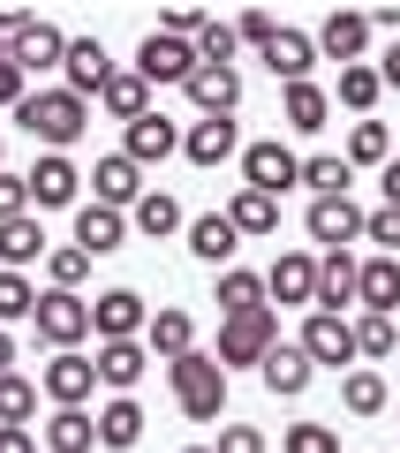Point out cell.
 Here are the masks:
<instances>
[{
    "mask_svg": "<svg viewBox=\"0 0 400 453\" xmlns=\"http://www.w3.org/2000/svg\"><path fill=\"white\" fill-rule=\"evenodd\" d=\"M16 121H23V129H31L46 151H68L83 129H91V98H76L68 83H53V91H31V98H23Z\"/></svg>",
    "mask_w": 400,
    "mask_h": 453,
    "instance_id": "cell-1",
    "label": "cell"
},
{
    "mask_svg": "<svg viewBox=\"0 0 400 453\" xmlns=\"http://www.w3.org/2000/svg\"><path fill=\"white\" fill-rule=\"evenodd\" d=\"M166 378H174V401H181V416L189 423H219L227 416V371H219V356H181V363H166Z\"/></svg>",
    "mask_w": 400,
    "mask_h": 453,
    "instance_id": "cell-2",
    "label": "cell"
},
{
    "mask_svg": "<svg viewBox=\"0 0 400 453\" xmlns=\"http://www.w3.org/2000/svg\"><path fill=\"white\" fill-rule=\"evenodd\" d=\"M280 348V318L273 310H250V318H219V371H257V363Z\"/></svg>",
    "mask_w": 400,
    "mask_h": 453,
    "instance_id": "cell-3",
    "label": "cell"
},
{
    "mask_svg": "<svg viewBox=\"0 0 400 453\" xmlns=\"http://www.w3.org/2000/svg\"><path fill=\"white\" fill-rule=\"evenodd\" d=\"M38 340H46L53 356H68V348H83L91 340V295H61V288H46L38 295Z\"/></svg>",
    "mask_w": 400,
    "mask_h": 453,
    "instance_id": "cell-4",
    "label": "cell"
},
{
    "mask_svg": "<svg viewBox=\"0 0 400 453\" xmlns=\"http://www.w3.org/2000/svg\"><path fill=\"white\" fill-rule=\"evenodd\" d=\"M295 181H303V159H295L280 136H265V144H242V189H265V196H288Z\"/></svg>",
    "mask_w": 400,
    "mask_h": 453,
    "instance_id": "cell-5",
    "label": "cell"
},
{
    "mask_svg": "<svg viewBox=\"0 0 400 453\" xmlns=\"http://www.w3.org/2000/svg\"><path fill=\"white\" fill-rule=\"evenodd\" d=\"M23 181H31V211H68V204H83V174H76L68 151H38V166H31Z\"/></svg>",
    "mask_w": 400,
    "mask_h": 453,
    "instance_id": "cell-6",
    "label": "cell"
},
{
    "mask_svg": "<svg viewBox=\"0 0 400 453\" xmlns=\"http://www.w3.org/2000/svg\"><path fill=\"white\" fill-rule=\"evenodd\" d=\"M265 295L280 310H318V257L310 250H280L273 273H265Z\"/></svg>",
    "mask_w": 400,
    "mask_h": 453,
    "instance_id": "cell-7",
    "label": "cell"
},
{
    "mask_svg": "<svg viewBox=\"0 0 400 453\" xmlns=\"http://www.w3.org/2000/svg\"><path fill=\"white\" fill-rule=\"evenodd\" d=\"M196 68H204V61H196V46H189V38H174V31H151L144 46H136V76H144V83H189Z\"/></svg>",
    "mask_w": 400,
    "mask_h": 453,
    "instance_id": "cell-8",
    "label": "cell"
},
{
    "mask_svg": "<svg viewBox=\"0 0 400 453\" xmlns=\"http://www.w3.org/2000/svg\"><path fill=\"white\" fill-rule=\"evenodd\" d=\"M38 393H46L53 408H83L98 393V363L83 356V348H68V356H53L46 371H38Z\"/></svg>",
    "mask_w": 400,
    "mask_h": 453,
    "instance_id": "cell-9",
    "label": "cell"
},
{
    "mask_svg": "<svg viewBox=\"0 0 400 453\" xmlns=\"http://www.w3.org/2000/svg\"><path fill=\"white\" fill-rule=\"evenodd\" d=\"M8 61H16L23 76H46V68H61V61H68V31H61V23L23 16V31L8 38Z\"/></svg>",
    "mask_w": 400,
    "mask_h": 453,
    "instance_id": "cell-10",
    "label": "cell"
},
{
    "mask_svg": "<svg viewBox=\"0 0 400 453\" xmlns=\"http://www.w3.org/2000/svg\"><path fill=\"white\" fill-rule=\"evenodd\" d=\"M303 356L318 363V371H340V363H355V318L310 310V318H303Z\"/></svg>",
    "mask_w": 400,
    "mask_h": 453,
    "instance_id": "cell-11",
    "label": "cell"
},
{
    "mask_svg": "<svg viewBox=\"0 0 400 453\" xmlns=\"http://www.w3.org/2000/svg\"><path fill=\"white\" fill-rule=\"evenodd\" d=\"M144 325H151V310H144V295H136V288H106L91 303V333L98 340H144Z\"/></svg>",
    "mask_w": 400,
    "mask_h": 453,
    "instance_id": "cell-12",
    "label": "cell"
},
{
    "mask_svg": "<svg viewBox=\"0 0 400 453\" xmlns=\"http://www.w3.org/2000/svg\"><path fill=\"white\" fill-rule=\"evenodd\" d=\"M310 38H318V61L363 68V53H370V38H378V31H370V16H348V8H340V16H325Z\"/></svg>",
    "mask_w": 400,
    "mask_h": 453,
    "instance_id": "cell-13",
    "label": "cell"
},
{
    "mask_svg": "<svg viewBox=\"0 0 400 453\" xmlns=\"http://www.w3.org/2000/svg\"><path fill=\"white\" fill-rule=\"evenodd\" d=\"M363 219H370V211L363 204H355V196H310V242H325V250H348L355 242V234H363Z\"/></svg>",
    "mask_w": 400,
    "mask_h": 453,
    "instance_id": "cell-14",
    "label": "cell"
},
{
    "mask_svg": "<svg viewBox=\"0 0 400 453\" xmlns=\"http://www.w3.org/2000/svg\"><path fill=\"white\" fill-rule=\"evenodd\" d=\"M181 91H189L196 121H235V106H242V68H196Z\"/></svg>",
    "mask_w": 400,
    "mask_h": 453,
    "instance_id": "cell-15",
    "label": "cell"
},
{
    "mask_svg": "<svg viewBox=\"0 0 400 453\" xmlns=\"http://www.w3.org/2000/svg\"><path fill=\"white\" fill-rule=\"evenodd\" d=\"M128 242V211H113V204H76V250L83 257H113V250Z\"/></svg>",
    "mask_w": 400,
    "mask_h": 453,
    "instance_id": "cell-16",
    "label": "cell"
},
{
    "mask_svg": "<svg viewBox=\"0 0 400 453\" xmlns=\"http://www.w3.org/2000/svg\"><path fill=\"white\" fill-rule=\"evenodd\" d=\"M257 378H265V386H273L280 401H303V393H310V378H318V363L303 356V340H280L273 356L257 363Z\"/></svg>",
    "mask_w": 400,
    "mask_h": 453,
    "instance_id": "cell-17",
    "label": "cell"
},
{
    "mask_svg": "<svg viewBox=\"0 0 400 453\" xmlns=\"http://www.w3.org/2000/svg\"><path fill=\"white\" fill-rule=\"evenodd\" d=\"M91 181H98V204H113V211L144 204V166L128 159V151H106V159L91 166Z\"/></svg>",
    "mask_w": 400,
    "mask_h": 453,
    "instance_id": "cell-18",
    "label": "cell"
},
{
    "mask_svg": "<svg viewBox=\"0 0 400 453\" xmlns=\"http://www.w3.org/2000/svg\"><path fill=\"white\" fill-rule=\"evenodd\" d=\"M98 386H113V393H136V378L151 371V348L144 340H98Z\"/></svg>",
    "mask_w": 400,
    "mask_h": 453,
    "instance_id": "cell-19",
    "label": "cell"
},
{
    "mask_svg": "<svg viewBox=\"0 0 400 453\" xmlns=\"http://www.w3.org/2000/svg\"><path fill=\"white\" fill-rule=\"evenodd\" d=\"M61 83L76 98H98L113 83V61H106V46H98V38H68V61H61Z\"/></svg>",
    "mask_w": 400,
    "mask_h": 453,
    "instance_id": "cell-20",
    "label": "cell"
},
{
    "mask_svg": "<svg viewBox=\"0 0 400 453\" xmlns=\"http://www.w3.org/2000/svg\"><path fill=\"white\" fill-rule=\"evenodd\" d=\"M265 68L280 76V91H288V83H310V68H318V38H310V31H288V23H280V38L265 46Z\"/></svg>",
    "mask_w": 400,
    "mask_h": 453,
    "instance_id": "cell-21",
    "label": "cell"
},
{
    "mask_svg": "<svg viewBox=\"0 0 400 453\" xmlns=\"http://www.w3.org/2000/svg\"><path fill=\"white\" fill-rule=\"evenodd\" d=\"M355 288H363V257L355 250H325L318 257V310L340 318V303H355Z\"/></svg>",
    "mask_w": 400,
    "mask_h": 453,
    "instance_id": "cell-22",
    "label": "cell"
},
{
    "mask_svg": "<svg viewBox=\"0 0 400 453\" xmlns=\"http://www.w3.org/2000/svg\"><path fill=\"white\" fill-rule=\"evenodd\" d=\"M280 121H288L295 136H318L325 121H333V91H325V83H288V91H280Z\"/></svg>",
    "mask_w": 400,
    "mask_h": 453,
    "instance_id": "cell-23",
    "label": "cell"
},
{
    "mask_svg": "<svg viewBox=\"0 0 400 453\" xmlns=\"http://www.w3.org/2000/svg\"><path fill=\"white\" fill-rule=\"evenodd\" d=\"M144 348H151L159 363L196 356V318H189V310H151V325H144Z\"/></svg>",
    "mask_w": 400,
    "mask_h": 453,
    "instance_id": "cell-24",
    "label": "cell"
},
{
    "mask_svg": "<svg viewBox=\"0 0 400 453\" xmlns=\"http://www.w3.org/2000/svg\"><path fill=\"white\" fill-rule=\"evenodd\" d=\"M181 151H189V166H227L242 151V129L235 121H189L181 129Z\"/></svg>",
    "mask_w": 400,
    "mask_h": 453,
    "instance_id": "cell-25",
    "label": "cell"
},
{
    "mask_svg": "<svg viewBox=\"0 0 400 453\" xmlns=\"http://www.w3.org/2000/svg\"><path fill=\"white\" fill-rule=\"evenodd\" d=\"M121 151L136 166H159V159H174V151H181V129L166 121V113H144V121H128V144Z\"/></svg>",
    "mask_w": 400,
    "mask_h": 453,
    "instance_id": "cell-26",
    "label": "cell"
},
{
    "mask_svg": "<svg viewBox=\"0 0 400 453\" xmlns=\"http://www.w3.org/2000/svg\"><path fill=\"white\" fill-rule=\"evenodd\" d=\"M235 250H242V234H235V219L227 211H204V219H189V257H204V265H235Z\"/></svg>",
    "mask_w": 400,
    "mask_h": 453,
    "instance_id": "cell-27",
    "label": "cell"
},
{
    "mask_svg": "<svg viewBox=\"0 0 400 453\" xmlns=\"http://www.w3.org/2000/svg\"><path fill=\"white\" fill-rule=\"evenodd\" d=\"M355 303H363L370 318H393V310H400V257H363V288H355Z\"/></svg>",
    "mask_w": 400,
    "mask_h": 453,
    "instance_id": "cell-28",
    "label": "cell"
},
{
    "mask_svg": "<svg viewBox=\"0 0 400 453\" xmlns=\"http://www.w3.org/2000/svg\"><path fill=\"white\" fill-rule=\"evenodd\" d=\"M46 257V226H38V211H23V219L0 226V273H23V265Z\"/></svg>",
    "mask_w": 400,
    "mask_h": 453,
    "instance_id": "cell-29",
    "label": "cell"
},
{
    "mask_svg": "<svg viewBox=\"0 0 400 453\" xmlns=\"http://www.w3.org/2000/svg\"><path fill=\"white\" fill-rule=\"evenodd\" d=\"M46 453H98V416H91V408H53Z\"/></svg>",
    "mask_w": 400,
    "mask_h": 453,
    "instance_id": "cell-30",
    "label": "cell"
},
{
    "mask_svg": "<svg viewBox=\"0 0 400 453\" xmlns=\"http://www.w3.org/2000/svg\"><path fill=\"white\" fill-rule=\"evenodd\" d=\"M136 438H144V408H136V393H113V401L98 408V446L128 453Z\"/></svg>",
    "mask_w": 400,
    "mask_h": 453,
    "instance_id": "cell-31",
    "label": "cell"
},
{
    "mask_svg": "<svg viewBox=\"0 0 400 453\" xmlns=\"http://www.w3.org/2000/svg\"><path fill=\"white\" fill-rule=\"evenodd\" d=\"M212 303H219V318L273 310V303H265V273H242V265H227V273H219V295H212Z\"/></svg>",
    "mask_w": 400,
    "mask_h": 453,
    "instance_id": "cell-32",
    "label": "cell"
},
{
    "mask_svg": "<svg viewBox=\"0 0 400 453\" xmlns=\"http://www.w3.org/2000/svg\"><path fill=\"white\" fill-rule=\"evenodd\" d=\"M98 106H106L113 121H144V113H151V83L136 76V68H113V83L98 91Z\"/></svg>",
    "mask_w": 400,
    "mask_h": 453,
    "instance_id": "cell-33",
    "label": "cell"
},
{
    "mask_svg": "<svg viewBox=\"0 0 400 453\" xmlns=\"http://www.w3.org/2000/svg\"><path fill=\"white\" fill-rule=\"evenodd\" d=\"M227 219H235V234H280V196L235 189V196H227Z\"/></svg>",
    "mask_w": 400,
    "mask_h": 453,
    "instance_id": "cell-34",
    "label": "cell"
},
{
    "mask_svg": "<svg viewBox=\"0 0 400 453\" xmlns=\"http://www.w3.org/2000/svg\"><path fill=\"white\" fill-rule=\"evenodd\" d=\"M128 226H136V234H151V242H166V234H181L189 219H181V204H174L166 189H144V204L128 211Z\"/></svg>",
    "mask_w": 400,
    "mask_h": 453,
    "instance_id": "cell-35",
    "label": "cell"
},
{
    "mask_svg": "<svg viewBox=\"0 0 400 453\" xmlns=\"http://www.w3.org/2000/svg\"><path fill=\"white\" fill-rule=\"evenodd\" d=\"M340 408H348V416H385L393 393H385L378 371H348V378H340Z\"/></svg>",
    "mask_w": 400,
    "mask_h": 453,
    "instance_id": "cell-36",
    "label": "cell"
},
{
    "mask_svg": "<svg viewBox=\"0 0 400 453\" xmlns=\"http://www.w3.org/2000/svg\"><path fill=\"white\" fill-rule=\"evenodd\" d=\"M348 181H355V166L340 159V151H310L303 159V189L310 196H348Z\"/></svg>",
    "mask_w": 400,
    "mask_h": 453,
    "instance_id": "cell-37",
    "label": "cell"
},
{
    "mask_svg": "<svg viewBox=\"0 0 400 453\" xmlns=\"http://www.w3.org/2000/svg\"><path fill=\"white\" fill-rule=\"evenodd\" d=\"M340 159H348V166H385V159H393V129H385V121H355Z\"/></svg>",
    "mask_w": 400,
    "mask_h": 453,
    "instance_id": "cell-38",
    "label": "cell"
},
{
    "mask_svg": "<svg viewBox=\"0 0 400 453\" xmlns=\"http://www.w3.org/2000/svg\"><path fill=\"white\" fill-rule=\"evenodd\" d=\"M46 280L61 295H83V280H91V257H83L76 242H61V250H46Z\"/></svg>",
    "mask_w": 400,
    "mask_h": 453,
    "instance_id": "cell-39",
    "label": "cell"
},
{
    "mask_svg": "<svg viewBox=\"0 0 400 453\" xmlns=\"http://www.w3.org/2000/svg\"><path fill=\"white\" fill-rule=\"evenodd\" d=\"M31 416H38V386L31 378H0V423H16V431H31Z\"/></svg>",
    "mask_w": 400,
    "mask_h": 453,
    "instance_id": "cell-40",
    "label": "cell"
},
{
    "mask_svg": "<svg viewBox=\"0 0 400 453\" xmlns=\"http://www.w3.org/2000/svg\"><path fill=\"white\" fill-rule=\"evenodd\" d=\"M393 348H400V325H393V318H370V310H363V318H355V356L385 363Z\"/></svg>",
    "mask_w": 400,
    "mask_h": 453,
    "instance_id": "cell-41",
    "label": "cell"
},
{
    "mask_svg": "<svg viewBox=\"0 0 400 453\" xmlns=\"http://www.w3.org/2000/svg\"><path fill=\"white\" fill-rule=\"evenodd\" d=\"M378 91H385V83H378V68L363 61V68H340V91H333V98H340L348 113H370V106H378Z\"/></svg>",
    "mask_w": 400,
    "mask_h": 453,
    "instance_id": "cell-42",
    "label": "cell"
},
{
    "mask_svg": "<svg viewBox=\"0 0 400 453\" xmlns=\"http://www.w3.org/2000/svg\"><path fill=\"white\" fill-rule=\"evenodd\" d=\"M23 318H38V288L23 273H0V325H23Z\"/></svg>",
    "mask_w": 400,
    "mask_h": 453,
    "instance_id": "cell-43",
    "label": "cell"
},
{
    "mask_svg": "<svg viewBox=\"0 0 400 453\" xmlns=\"http://www.w3.org/2000/svg\"><path fill=\"white\" fill-rule=\"evenodd\" d=\"M235 53H242L235 23H204V31H196V61L204 68H235Z\"/></svg>",
    "mask_w": 400,
    "mask_h": 453,
    "instance_id": "cell-44",
    "label": "cell"
},
{
    "mask_svg": "<svg viewBox=\"0 0 400 453\" xmlns=\"http://www.w3.org/2000/svg\"><path fill=\"white\" fill-rule=\"evenodd\" d=\"M280 453H340V431H333V423H288Z\"/></svg>",
    "mask_w": 400,
    "mask_h": 453,
    "instance_id": "cell-45",
    "label": "cell"
},
{
    "mask_svg": "<svg viewBox=\"0 0 400 453\" xmlns=\"http://www.w3.org/2000/svg\"><path fill=\"white\" fill-rule=\"evenodd\" d=\"M363 242H378V257H400V211L393 204H378L363 219Z\"/></svg>",
    "mask_w": 400,
    "mask_h": 453,
    "instance_id": "cell-46",
    "label": "cell"
},
{
    "mask_svg": "<svg viewBox=\"0 0 400 453\" xmlns=\"http://www.w3.org/2000/svg\"><path fill=\"white\" fill-rule=\"evenodd\" d=\"M23 211H31V181L0 166V226H8V219H23Z\"/></svg>",
    "mask_w": 400,
    "mask_h": 453,
    "instance_id": "cell-47",
    "label": "cell"
},
{
    "mask_svg": "<svg viewBox=\"0 0 400 453\" xmlns=\"http://www.w3.org/2000/svg\"><path fill=\"white\" fill-rule=\"evenodd\" d=\"M212 453H265V431L257 423H219V446Z\"/></svg>",
    "mask_w": 400,
    "mask_h": 453,
    "instance_id": "cell-48",
    "label": "cell"
},
{
    "mask_svg": "<svg viewBox=\"0 0 400 453\" xmlns=\"http://www.w3.org/2000/svg\"><path fill=\"white\" fill-rule=\"evenodd\" d=\"M235 38H242V46H257V53H265V46H273V38H280V23L265 16V8H250V16L235 23Z\"/></svg>",
    "mask_w": 400,
    "mask_h": 453,
    "instance_id": "cell-49",
    "label": "cell"
},
{
    "mask_svg": "<svg viewBox=\"0 0 400 453\" xmlns=\"http://www.w3.org/2000/svg\"><path fill=\"white\" fill-rule=\"evenodd\" d=\"M23 98H31V76L16 61H0V106H23Z\"/></svg>",
    "mask_w": 400,
    "mask_h": 453,
    "instance_id": "cell-50",
    "label": "cell"
},
{
    "mask_svg": "<svg viewBox=\"0 0 400 453\" xmlns=\"http://www.w3.org/2000/svg\"><path fill=\"white\" fill-rule=\"evenodd\" d=\"M378 189H385V204H393V211H400V151H393V159H385V166H378Z\"/></svg>",
    "mask_w": 400,
    "mask_h": 453,
    "instance_id": "cell-51",
    "label": "cell"
},
{
    "mask_svg": "<svg viewBox=\"0 0 400 453\" xmlns=\"http://www.w3.org/2000/svg\"><path fill=\"white\" fill-rule=\"evenodd\" d=\"M0 453H38V438L16 431V423H0Z\"/></svg>",
    "mask_w": 400,
    "mask_h": 453,
    "instance_id": "cell-52",
    "label": "cell"
},
{
    "mask_svg": "<svg viewBox=\"0 0 400 453\" xmlns=\"http://www.w3.org/2000/svg\"><path fill=\"white\" fill-rule=\"evenodd\" d=\"M378 83H393V91H400V38L385 46V61H378Z\"/></svg>",
    "mask_w": 400,
    "mask_h": 453,
    "instance_id": "cell-53",
    "label": "cell"
},
{
    "mask_svg": "<svg viewBox=\"0 0 400 453\" xmlns=\"http://www.w3.org/2000/svg\"><path fill=\"white\" fill-rule=\"evenodd\" d=\"M8 363H16V340H8V325H0V378H8Z\"/></svg>",
    "mask_w": 400,
    "mask_h": 453,
    "instance_id": "cell-54",
    "label": "cell"
},
{
    "mask_svg": "<svg viewBox=\"0 0 400 453\" xmlns=\"http://www.w3.org/2000/svg\"><path fill=\"white\" fill-rule=\"evenodd\" d=\"M181 453H212V446H181Z\"/></svg>",
    "mask_w": 400,
    "mask_h": 453,
    "instance_id": "cell-55",
    "label": "cell"
},
{
    "mask_svg": "<svg viewBox=\"0 0 400 453\" xmlns=\"http://www.w3.org/2000/svg\"><path fill=\"white\" fill-rule=\"evenodd\" d=\"M0 61H8V38H0Z\"/></svg>",
    "mask_w": 400,
    "mask_h": 453,
    "instance_id": "cell-56",
    "label": "cell"
}]
</instances>
